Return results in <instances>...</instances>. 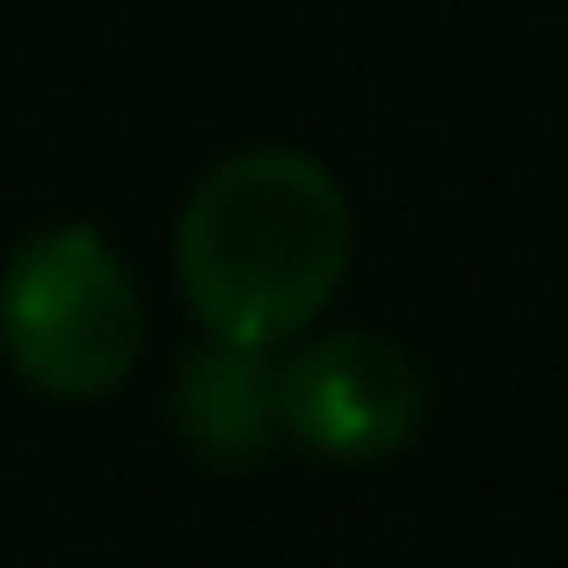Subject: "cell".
Listing matches in <instances>:
<instances>
[{
    "label": "cell",
    "instance_id": "cell-1",
    "mask_svg": "<svg viewBox=\"0 0 568 568\" xmlns=\"http://www.w3.org/2000/svg\"><path fill=\"white\" fill-rule=\"evenodd\" d=\"M180 288L211 343L273 351L312 327L351 273V203L296 149L226 156L180 211Z\"/></svg>",
    "mask_w": 568,
    "mask_h": 568
},
{
    "label": "cell",
    "instance_id": "cell-2",
    "mask_svg": "<svg viewBox=\"0 0 568 568\" xmlns=\"http://www.w3.org/2000/svg\"><path fill=\"white\" fill-rule=\"evenodd\" d=\"M0 343L48 397H110L141 358V288L94 226L32 234L0 273Z\"/></svg>",
    "mask_w": 568,
    "mask_h": 568
},
{
    "label": "cell",
    "instance_id": "cell-3",
    "mask_svg": "<svg viewBox=\"0 0 568 568\" xmlns=\"http://www.w3.org/2000/svg\"><path fill=\"white\" fill-rule=\"evenodd\" d=\"M428 382L420 358L389 335H320L281 366V420L304 452L327 459H389L420 436Z\"/></svg>",
    "mask_w": 568,
    "mask_h": 568
},
{
    "label": "cell",
    "instance_id": "cell-4",
    "mask_svg": "<svg viewBox=\"0 0 568 568\" xmlns=\"http://www.w3.org/2000/svg\"><path fill=\"white\" fill-rule=\"evenodd\" d=\"M172 420L211 467H257L288 420H281V366L242 343H203L172 382Z\"/></svg>",
    "mask_w": 568,
    "mask_h": 568
}]
</instances>
